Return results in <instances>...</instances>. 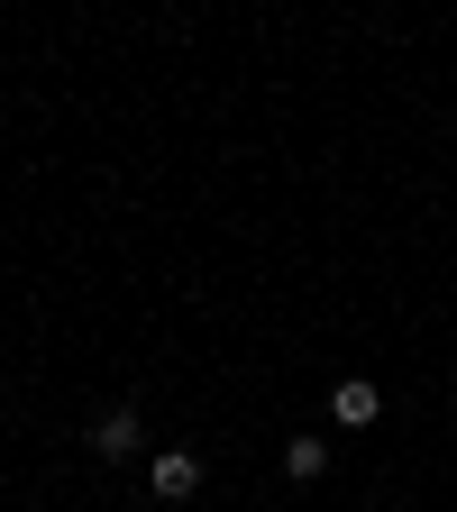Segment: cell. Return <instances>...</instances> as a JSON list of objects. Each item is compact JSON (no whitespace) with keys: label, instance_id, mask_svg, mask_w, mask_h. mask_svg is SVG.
Returning a JSON list of instances; mask_svg holds the SVG:
<instances>
[{"label":"cell","instance_id":"1","mask_svg":"<svg viewBox=\"0 0 457 512\" xmlns=\"http://www.w3.org/2000/svg\"><path fill=\"white\" fill-rule=\"evenodd\" d=\"M147 494L156 503H192L202 494V458H192V448H156L147 458Z\"/></svg>","mask_w":457,"mask_h":512},{"label":"cell","instance_id":"2","mask_svg":"<svg viewBox=\"0 0 457 512\" xmlns=\"http://www.w3.org/2000/svg\"><path fill=\"white\" fill-rule=\"evenodd\" d=\"M83 448H92V458H138V448H147V421L128 412V403H110V412L83 430Z\"/></svg>","mask_w":457,"mask_h":512},{"label":"cell","instance_id":"3","mask_svg":"<svg viewBox=\"0 0 457 512\" xmlns=\"http://www.w3.org/2000/svg\"><path fill=\"white\" fill-rule=\"evenodd\" d=\"M375 412H384V394H375L366 375H339V384H330V421H339V430H366Z\"/></svg>","mask_w":457,"mask_h":512},{"label":"cell","instance_id":"4","mask_svg":"<svg viewBox=\"0 0 457 512\" xmlns=\"http://www.w3.org/2000/svg\"><path fill=\"white\" fill-rule=\"evenodd\" d=\"M320 467H330V439H284V476L293 485H311Z\"/></svg>","mask_w":457,"mask_h":512}]
</instances>
